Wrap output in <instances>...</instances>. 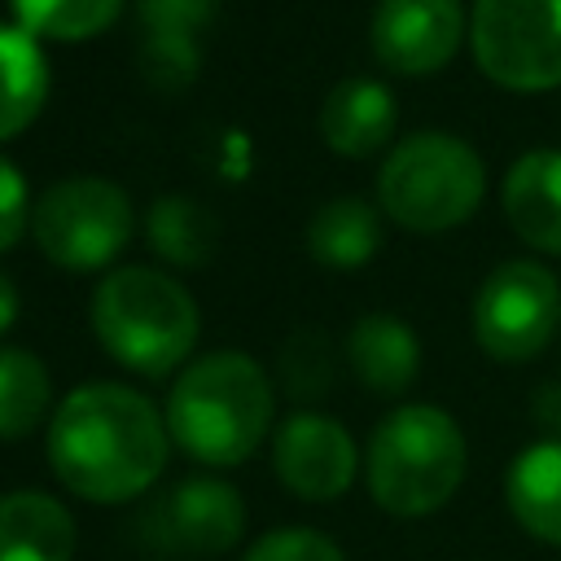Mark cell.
<instances>
[{"label":"cell","mask_w":561,"mask_h":561,"mask_svg":"<svg viewBox=\"0 0 561 561\" xmlns=\"http://www.w3.org/2000/svg\"><path fill=\"white\" fill-rule=\"evenodd\" d=\"M171 451L167 416L131 386L88 381L48 421V465L57 482L92 504H127L149 491Z\"/></svg>","instance_id":"6da1fadb"},{"label":"cell","mask_w":561,"mask_h":561,"mask_svg":"<svg viewBox=\"0 0 561 561\" xmlns=\"http://www.w3.org/2000/svg\"><path fill=\"white\" fill-rule=\"evenodd\" d=\"M276 394L259 359L241 351H210L193 359L167 394L171 443L197 465H241L267 438Z\"/></svg>","instance_id":"7a4b0ae2"},{"label":"cell","mask_w":561,"mask_h":561,"mask_svg":"<svg viewBox=\"0 0 561 561\" xmlns=\"http://www.w3.org/2000/svg\"><path fill=\"white\" fill-rule=\"evenodd\" d=\"M469 465L460 425L434 403L394 408L368 438V491L390 517L438 513Z\"/></svg>","instance_id":"3957f363"},{"label":"cell","mask_w":561,"mask_h":561,"mask_svg":"<svg viewBox=\"0 0 561 561\" xmlns=\"http://www.w3.org/2000/svg\"><path fill=\"white\" fill-rule=\"evenodd\" d=\"M92 333L123 368L167 377L197 342V302L158 267H118L92 289Z\"/></svg>","instance_id":"277c9868"},{"label":"cell","mask_w":561,"mask_h":561,"mask_svg":"<svg viewBox=\"0 0 561 561\" xmlns=\"http://www.w3.org/2000/svg\"><path fill=\"white\" fill-rule=\"evenodd\" d=\"M482 158L447 131H416L390 149L377 171L381 210L412 232H443L465 224L482 202Z\"/></svg>","instance_id":"5b68a950"},{"label":"cell","mask_w":561,"mask_h":561,"mask_svg":"<svg viewBox=\"0 0 561 561\" xmlns=\"http://www.w3.org/2000/svg\"><path fill=\"white\" fill-rule=\"evenodd\" d=\"M31 232L44 259L70 272H96L123 254L136 232L127 193L101 175H70L35 197Z\"/></svg>","instance_id":"8992f818"},{"label":"cell","mask_w":561,"mask_h":561,"mask_svg":"<svg viewBox=\"0 0 561 561\" xmlns=\"http://www.w3.org/2000/svg\"><path fill=\"white\" fill-rule=\"evenodd\" d=\"M473 57L508 92L561 88V0H473Z\"/></svg>","instance_id":"52a82bcc"},{"label":"cell","mask_w":561,"mask_h":561,"mask_svg":"<svg viewBox=\"0 0 561 561\" xmlns=\"http://www.w3.org/2000/svg\"><path fill=\"white\" fill-rule=\"evenodd\" d=\"M561 324V285L543 263H500L473 298V337L500 364L535 359Z\"/></svg>","instance_id":"ba28073f"},{"label":"cell","mask_w":561,"mask_h":561,"mask_svg":"<svg viewBox=\"0 0 561 561\" xmlns=\"http://www.w3.org/2000/svg\"><path fill=\"white\" fill-rule=\"evenodd\" d=\"M153 543L184 557H219L245 530V500L224 478H184L175 482L145 517Z\"/></svg>","instance_id":"9c48e42d"},{"label":"cell","mask_w":561,"mask_h":561,"mask_svg":"<svg viewBox=\"0 0 561 561\" xmlns=\"http://www.w3.org/2000/svg\"><path fill=\"white\" fill-rule=\"evenodd\" d=\"M272 469L298 500H337L359 469L355 438L324 412H294L272 438Z\"/></svg>","instance_id":"30bf717a"},{"label":"cell","mask_w":561,"mask_h":561,"mask_svg":"<svg viewBox=\"0 0 561 561\" xmlns=\"http://www.w3.org/2000/svg\"><path fill=\"white\" fill-rule=\"evenodd\" d=\"M368 35L386 70L434 75L465 39V9L460 0H377Z\"/></svg>","instance_id":"8fae6325"},{"label":"cell","mask_w":561,"mask_h":561,"mask_svg":"<svg viewBox=\"0 0 561 561\" xmlns=\"http://www.w3.org/2000/svg\"><path fill=\"white\" fill-rule=\"evenodd\" d=\"M215 18V0H136L140 70L158 88H184L197 75V35Z\"/></svg>","instance_id":"7c38bea8"},{"label":"cell","mask_w":561,"mask_h":561,"mask_svg":"<svg viewBox=\"0 0 561 561\" xmlns=\"http://www.w3.org/2000/svg\"><path fill=\"white\" fill-rule=\"evenodd\" d=\"M508 228L543 254H561V149H530L504 175Z\"/></svg>","instance_id":"4fadbf2b"},{"label":"cell","mask_w":561,"mask_h":561,"mask_svg":"<svg viewBox=\"0 0 561 561\" xmlns=\"http://www.w3.org/2000/svg\"><path fill=\"white\" fill-rule=\"evenodd\" d=\"M504 500L530 539L561 548V438H539L513 456Z\"/></svg>","instance_id":"5bb4252c"},{"label":"cell","mask_w":561,"mask_h":561,"mask_svg":"<svg viewBox=\"0 0 561 561\" xmlns=\"http://www.w3.org/2000/svg\"><path fill=\"white\" fill-rule=\"evenodd\" d=\"M320 136L342 158H368L394 136V96L377 79H342L320 105Z\"/></svg>","instance_id":"9a60e30c"},{"label":"cell","mask_w":561,"mask_h":561,"mask_svg":"<svg viewBox=\"0 0 561 561\" xmlns=\"http://www.w3.org/2000/svg\"><path fill=\"white\" fill-rule=\"evenodd\" d=\"M75 517L48 491L0 495V561H70Z\"/></svg>","instance_id":"2e32d148"},{"label":"cell","mask_w":561,"mask_h":561,"mask_svg":"<svg viewBox=\"0 0 561 561\" xmlns=\"http://www.w3.org/2000/svg\"><path fill=\"white\" fill-rule=\"evenodd\" d=\"M346 355H351L355 377L373 394H403L421 368L416 333L399 316H386V311H368L355 320V329L346 337Z\"/></svg>","instance_id":"e0dca14e"},{"label":"cell","mask_w":561,"mask_h":561,"mask_svg":"<svg viewBox=\"0 0 561 561\" xmlns=\"http://www.w3.org/2000/svg\"><path fill=\"white\" fill-rule=\"evenodd\" d=\"M48 96V61L26 26L0 22V140L26 131Z\"/></svg>","instance_id":"ac0fdd59"},{"label":"cell","mask_w":561,"mask_h":561,"mask_svg":"<svg viewBox=\"0 0 561 561\" xmlns=\"http://www.w3.org/2000/svg\"><path fill=\"white\" fill-rule=\"evenodd\" d=\"M381 245V219L364 197H333L307 224V250L324 267H359Z\"/></svg>","instance_id":"d6986e66"},{"label":"cell","mask_w":561,"mask_h":561,"mask_svg":"<svg viewBox=\"0 0 561 561\" xmlns=\"http://www.w3.org/2000/svg\"><path fill=\"white\" fill-rule=\"evenodd\" d=\"M53 403V381L39 355L0 346V443L26 438Z\"/></svg>","instance_id":"ffe728a7"},{"label":"cell","mask_w":561,"mask_h":561,"mask_svg":"<svg viewBox=\"0 0 561 561\" xmlns=\"http://www.w3.org/2000/svg\"><path fill=\"white\" fill-rule=\"evenodd\" d=\"M149 245L175 267H202L215 254V215L193 197H158L145 219Z\"/></svg>","instance_id":"44dd1931"},{"label":"cell","mask_w":561,"mask_h":561,"mask_svg":"<svg viewBox=\"0 0 561 561\" xmlns=\"http://www.w3.org/2000/svg\"><path fill=\"white\" fill-rule=\"evenodd\" d=\"M123 0H13L18 26L48 39H92L118 18Z\"/></svg>","instance_id":"7402d4cb"},{"label":"cell","mask_w":561,"mask_h":561,"mask_svg":"<svg viewBox=\"0 0 561 561\" xmlns=\"http://www.w3.org/2000/svg\"><path fill=\"white\" fill-rule=\"evenodd\" d=\"M280 381L294 399H320L333 381V355H329V342L324 333L316 329H302L285 342L280 351Z\"/></svg>","instance_id":"603a6c76"},{"label":"cell","mask_w":561,"mask_h":561,"mask_svg":"<svg viewBox=\"0 0 561 561\" xmlns=\"http://www.w3.org/2000/svg\"><path fill=\"white\" fill-rule=\"evenodd\" d=\"M241 561H346V557L324 530L285 526V530H267L259 543H250Z\"/></svg>","instance_id":"cb8c5ba5"},{"label":"cell","mask_w":561,"mask_h":561,"mask_svg":"<svg viewBox=\"0 0 561 561\" xmlns=\"http://www.w3.org/2000/svg\"><path fill=\"white\" fill-rule=\"evenodd\" d=\"M31 210L35 206H31L22 171L9 158H0V254L22 241V232L31 228Z\"/></svg>","instance_id":"d4e9b609"},{"label":"cell","mask_w":561,"mask_h":561,"mask_svg":"<svg viewBox=\"0 0 561 561\" xmlns=\"http://www.w3.org/2000/svg\"><path fill=\"white\" fill-rule=\"evenodd\" d=\"M535 421L552 434V438H561V381H548V386H539L535 390Z\"/></svg>","instance_id":"484cf974"},{"label":"cell","mask_w":561,"mask_h":561,"mask_svg":"<svg viewBox=\"0 0 561 561\" xmlns=\"http://www.w3.org/2000/svg\"><path fill=\"white\" fill-rule=\"evenodd\" d=\"M13 320H18V289H13V280L0 272V333H9Z\"/></svg>","instance_id":"4316f807"}]
</instances>
